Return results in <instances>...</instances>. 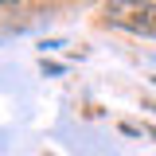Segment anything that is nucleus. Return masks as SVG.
Listing matches in <instances>:
<instances>
[{
    "label": "nucleus",
    "instance_id": "7ed1b4c3",
    "mask_svg": "<svg viewBox=\"0 0 156 156\" xmlns=\"http://www.w3.org/2000/svg\"><path fill=\"white\" fill-rule=\"evenodd\" d=\"M117 129H121V133H125V136H140V129H136L133 121H121V125H117Z\"/></svg>",
    "mask_w": 156,
    "mask_h": 156
},
{
    "label": "nucleus",
    "instance_id": "0eeeda50",
    "mask_svg": "<svg viewBox=\"0 0 156 156\" xmlns=\"http://www.w3.org/2000/svg\"><path fill=\"white\" fill-rule=\"evenodd\" d=\"M152 82H156V74H152Z\"/></svg>",
    "mask_w": 156,
    "mask_h": 156
},
{
    "label": "nucleus",
    "instance_id": "f257e3e1",
    "mask_svg": "<svg viewBox=\"0 0 156 156\" xmlns=\"http://www.w3.org/2000/svg\"><path fill=\"white\" fill-rule=\"evenodd\" d=\"M101 23L121 27L140 39H156V0H105Z\"/></svg>",
    "mask_w": 156,
    "mask_h": 156
},
{
    "label": "nucleus",
    "instance_id": "423d86ee",
    "mask_svg": "<svg viewBox=\"0 0 156 156\" xmlns=\"http://www.w3.org/2000/svg\"><path fill=\"white\" fill-rule=\"evenodd\" d=\"M12 4H20V0H4V8H12Z\"/></svg>",
    "mask_w": 156,
    "mask_h": 156
},
{
    "label": "nucleus",
    "instance_id": "39448f33",
    "mask_svg": "<svg viewBox=\"0 0 156 156\" xmlns=\"http://www.w3.org/2000/svg\"><path fill=\"white\" fill-rule=\"evenodd\" d=\"M144 109H152V113H156V101H144Z\"/></svg>",
    "mask_w": 156,
    "mask_h": 156
},
{
    "label": "nucleus",
    "instance_id": "f03ea898",
    "mask_svg": "<svg viewBox=\"0 0 156 156\" xmlns=\"http://www.w3.org/2000/svg\"><path fill=\"white\" fill-rule=\"evenodd\" d=\"M62 70H66L62 62H51V58L43 55V74H51V78H58V74H62Z\"/></svg>",
    "mask_w": 156,
    "mask_h": 156
},
{
    "label": "nucleus",
    "instance_id": "20e7f679",
    "mask_svg": "<svg viewBox=\"0 0 156 156\" xmlns=\"http://www.w3.org/2000/svg\"><path fill=\"white\" fill-rule=\"evenodd\" d=\"M39 47H43V55H47V51H55V47H62V39H43Z\"/></svg>",
    "mask_w": 156,
    "mask_h": 156
}]
</instances>
